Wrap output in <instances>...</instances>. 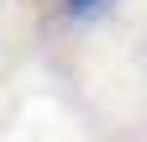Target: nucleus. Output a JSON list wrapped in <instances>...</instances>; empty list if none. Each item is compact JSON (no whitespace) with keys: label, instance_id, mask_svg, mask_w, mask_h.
Returning <instances> with one entry per match:
<instances>
[{"label":"nucleus","instance_id":"obj_1","mask_svg":"<svg viewBox=\"0 0 147 142\" xmlns=\"http://www.w3.org/2000/svg\"><path fill=\"white\" fill-rule=\"evenodd\" d=\"M100 11H110V0H63V16H74V21H89Z\"/></svg>","mask_w":147,"mask_h":142}]
</instances>
